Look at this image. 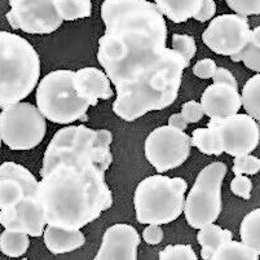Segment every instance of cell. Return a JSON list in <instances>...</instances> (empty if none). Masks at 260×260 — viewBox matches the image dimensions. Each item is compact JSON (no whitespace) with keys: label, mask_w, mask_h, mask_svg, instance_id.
Instances as JSON below:
<instances>
[{"label":"cell","mask_w":260,"mask_h":260,"mask_svg":"<svg viewBox=\"0 0 260 260\" xmlns=\"http://www.w3.org/2000/svg\"><path fill=\"white\" fill-rule=\"evenodd\" d=\"M98 60L115 87L113 112L132 122L176 101L190 65L166 46L167 25L148 0H104Z\"/></svg>","instance_id":"obj_1"},{"label":"cell","mask_w":260,"mask_h":260,"mask_svg":"<svg viewBox=\"0 0 260 260\" xmlns=\"http://www.w3.org/2000/svg\"><path fill=\"white\" fill-rule=\"evenodd\" d=\"M112 143L109 129L84 124L54 134L44 153L38 190L47 224L80 229L113 206V193L105 181L113 163Z\"/></svg>","instance_id":"obj_2"},{"label":"cell","mask_w":260,"mask_h":260,"mask_svg":"<svg viewBox=\"0 0 260 260\" xmlns=\"http://www.w3.org/2000/svg\"><path fill=\"white\" fill-rule=\"evenodd\" d=\"M40 78V57L29 40L0 31V109L21 103Z\"/></svg>","instance_id":"obj_3"},{"label":"cell","mask_w":260,"mask_h":260,"mask_svg":"<svg viewBox=\"0 0 260 260\" xmlns=\"http://www.w3.org/2000/svg\"><path fill=\"white\" fill-rule=\"evenodd\" d=\"M186 188L183 177L160 174L145 177L136 186L134 197L139 223L163 225L176 220L184 212Z\"/></svg>","instance_id":"obj_4"},{"label":"cell","mask_w":260,"mask_h":260,"mask_svg":"<svg viewBox=\"0 0 260 260\" xmlns=\"http://www.w3.org/2000/svg\"><path fill=\"white\" fill-rule=\"evenodd\" d=\"M35 100L44 118L56 124H72L77 120L88 119L89 104L78 96L72 70H54L47 74L38 83Z\"/></svg>","instance_id":"obj_5"},{"label":"cell","mask_w":260,"mask_h":260,"mask_svg":"<svg viewBox=\"0 0 260 260\" xmlns=\"http://www.w3.org/2000/svg\"><path fill=\"white\" fill-rule=\"evenodd\" d=\"M226 171L225 163L212 162L198 174L184 206L185 220L191 228H203L215 223L220 216L221 185Z\"/></svg>","instance_id":"obj_6"},{"label":"cell","mask_w":260,"mask_h":260,"mask_svg":"<svg viewBox=\"0 0 260 260\" xmlns=\"http://www.w3.org/2000/svg\"><path fill=\"white\" fill-rule=\"evenodd\" d=\"M46 132V118L32 104H13L0 113V139L11 150L37 148Z\"/></svg>","instance_id":"obj_7"},{"label":"cell","mask_w":260,"mask_h":260,"mask_svg":"<svg viewBox=\"0 0 260 260\" xmlns=\"http://www.w3.org/2000/svg\"><path fill=\"white\" fill-rule=\"evenodd\" d=\"M190 136L169 124L150 132L144 146L146 159L158 174L180 167L190 155Z\"/></svg>","instance_id":"obj_8"},{"label":"cell","mask_w":260,"mask_h":260,"mask_svg":"<svg viewBox=\"0 0 260 260\" xmlns=\"http://www.w3.org/2000/svg\"><path fill=\"white\" fill-rule=\"evenodd\" d=\"M6 15L13 30L27 34H52L62 25L56 0H9Z\"/></svg>","instance_id":"obj_9"},{"label":"cell","mask_w":260,"mask_h":260,"mask_svg":"<svg viewBox=\"0 0 260 260\" xmlns=\"http://www.w3.org/2000/svg\"><path fill=\"white\" fill-rule=\"evenodd\" d=\"M250 23L247 17L240 15H221L210 21L203 31L202 40L214 53L233 56L245 48L249 42Z\"/></svg>","instance_id":"obj_10"},{"label":"cell","mask_w":260,"mask_h":260,"mask_svg":"<svg viewBox=\"0 0 260 260\" xmlns=\"http://www.w3.org/2000/svg\"><path fill=\"white\" fill-rule=\"evenodd\" d=\"M207 124L216 127L223 152L228 155L250 154L259 145L260 126L249 114H235L220 120L210 119Z\"/></svg>","instance_id":"obj_11"},{"label":"cell","mask_w":260,"mask_h":260,"mask_svg":"<svg viewBox=\"0 0 260 260\" xmlns=\"http://www.w3.org/2000/svg\"><path fill=\"white\" fill-rule=\"evenodd\" d=\"M39 181L34 175L15 162L0 165V210L15 207L30 196H37Z\"/></svg>","instance_id":"obj_12"},{"label":"cell","mask_w":260,"mask_h":260,"mask_svg":"<svg viewBox=\"0 0 260 260\" xmlns=\"http://www.w3.org/2000/svg\"><path fill=\"white\" fill-rule=\"evenodd\" d=\"M0 224L9 231L26 233L29 237H42L47 221L38 194L23 198L15 207L0 210Z\"/></svg>","instance_id":"obj_13"},{"label":"cell","mask_w":260,"mask_h":260,"mask_svg":"<svg viewBox=\"0 0 260 260\" xmlns=\"http://www.w3.org/2000/svg\"><path fill=\"white\" fill-rule=\"evenodd\" d=\"M140 235L128 224H114L105 231L94 260H138Z\"/></svg>","instance_id":"obj_14"},{"label":"cell","mask_w":260,"mask_h":260,"mask_svg":"<svg viewBox=\"0 0 260 260\" xmlns=\"http://www.w3.org/2000/svg\"><path fill=\"white\" fill-rule=\"evenodd\" d=\"M201 105L205 115L215 120L238 114L242 108L238 89L223 83H212L207 87L201 98Z\"/></svg>","instance_id":"obj_15"},{"label":"cell","mask_w":260,"mask_h":260,"mask_svg":"<svg viewBox=\"0 0 260 260\" xmlns=\"http://www.w3.org/2000/svg\"><path fill=\"white\" fill-rule=\"evenodd\" d=\"M108 75L96 68H83L74 73V88L78 96L87 101L89 106H96L99 100H109L114 96Z\"/></svg>","instance_id":"obj_16"},{"label":"cell","mask_w":260,"mask_h":260,"mask_svg":"<svg viewBox=\"0 0 260 260\" xmlns=\"http://www.w3.org/2000/svg\"><path fill=\"white\" fill-rule=\"evenodd\" d=\"M43 238L46 247L54 255L72 252L86 243V237L80 229H63L49 224L44 229Z\"/></svg>","instance_id":"obj_17"},{"label":"cell","mask_w":260,"mask_h":260,"mask_svg":"<svg viewBox=\"0 0 260 260\" xmlns=\"http://www.w3.org/2000/svg\"><path fill=\"white\" fill-rule=\"evenodd\" d=\"M155 6L163 16L175 23L194 18L203 6V0H155Z\"/></svg>","instance_id":"obj_18"},{"label":"cell","mask_w":260,"mask_h":260,"mask_svg":"<svg viewBox=\"0 0 260 260\" xmlns=\"http://www.w3.org/2000/svg\"><path fill=\"white\" fill-rule=\"evenodd\" d=\"M233 238V233L229 229H223L221 226L215 225L214 223L200 229L197 241L201 245V257L203 260H210L212 255L220 249L224 243L229 242Z\"/></svg>","instance_id":"obj_19"},{"label":"cell","mask_w":260,"mask_h":260,"mask_svg":"<svg viewBox=\"0 0 260 260\" xmlns=\"http://www.w3.org/2000/svg\"><path fill=\"white\" fill-rule=\"evenodd\" d=\"M190 141L191 146H196L203 154L221 155L224 153L216 127L211 124H207V128L194 129L191 132Z\"/></svg>","instance_id":"obj_20"},{"label":"cell","mask_w":260,"mask_h":260,"mask_svg":"<svg viewBox=\"0 0 260 260\" xmlns=\"http://www.w3.org/2000/svg\"><path fill=\"white\" fill-rule=\"evenodd\" d=\"M233 62H243L249 70L260 73V26L250 31L249 42L237 54L231 56Z\"/></svg>","instance_id":"obj_21"},{"label":"cell","mask_w":260,"mask_h":260,"mask_svg":"<svg viewBox=\"0 0 260 260\" xmlns=\"http://www.w3.org/2000/svg\"><path fill=\"white\" fill-rule=\"evenodd\" d=\"M241 242L260 255V209L252 210L243 217L240 226Z\"/></svg>","instance_id":"obj_22"},{"label":"cell","mask_w":260,"mask_h":260,"mask_svg":"<svg viewBox=\"0 0 260 260\" xmlns=\"http://www.w3.org/2000/svg\"><path fill=\"white\" fill-rule=\"evenodd\" d=\"M241 103L246 114L254 118L260 126V73L245 83L241 92Z\"/></svg>","instance_id":"obj_23"},{"label":"cell","mask_w":260,"mask_h":260,"mask_svg":"<svg viewBox=\"0 0 260 260\" xmlns=\"http://www.w3.org/2000/svg\"><path fill=\"white\" fill-rule=\"evenodd\" d=\"M30 246V237L26 233L6 231L0 235V251L9 257H21L26 254Z\"/></svg>","instance_id":"obj_24"},{"label":"cell","mask_w":260,"mask_h":260,"mask_svg":"<svg viewBox=\"0 0 260 260\" xmlns=\"http://www.w3.org/2000/svg\"><path fill=\"white\" fill-rule=\"evenodd\" d=\"M56 6L63 21L87 18L92 13L91 0H56Z\"/></svg>","instance_id":"obj_25"},{"label":"cell","mask_w":260,"mask_h":260,"mask_svg":"<svg viewBox=\"0 0 260 260\" xmlns=\"http://www.w3.org/2000/svg\"><path fill=\"white\" fill-rule=\"evenodd\" d=\"M210 260H259V255L242 242L232 240L217 249Z\"/></svg>","instance_id":"obj_26"},{"label":"cell","mask_w":260,"mask_h":260,"mask_svg":"<svg viewBox=\"0 0 260 260\" xmlns=\"http://www.w3.org/2000/svg\"><path fill=\"white\" fill-rule=\"evenodd\" d=\"M172 49L183 56L188 62L196 56L197 52V44L194 38L185 34H174L172 35Z\"/></svg>","instance_id":"obj_27"},{"label":"cell","mask_w":260,"mask_h":260,"mask_svg":"<svg viewBox=\"0 0 260 260\" xmlns=\"http://www.w3.org/2000/svg\"><path fill=\"white\" fill-rule=\"evenodd\" d=\"M232 171L235 172V175H249V176H254V175L259 174L260 171V158H256L250 154L237 155L233 159Z\"/></svg>","instance_id":"obj_28"},{"label":"cell","mask_w":260,"mask_h":260,"mask_svg":"<svg viewBox=\"0 0 260 260\" xmlns=\"http://www.w3.org/2000/svg\"><path fill=\"white\" fill-rule=\"evenodd\" d=\"M159 260H198L190 245H169L159 252Z\"/></svg>","instance_id":"obj_29"},{"label":"cell","mask_w":260,"mask_h":260,"mask_svg":"<svg viewBox=\"0 0 260 260\" xmlns=\"http://www.w3.org/2000/svg\"><path fill=\"white\" fill-rule=\"evenodd\" d=\"M225 3L236 15L243 17L260 15V0H225Z\"/></svg>","instance_id":"obj_30"},{"label":"cell","mask_w":260,"mask_h":260,"mask_svg":"<svg viewBox=\"0 0 260 260\" xmlns=\"http://www.w3.org/2000/svg\"><path fill=\"white\" fill-rule=\"evenodd\" d=\"M231 190L233 194L243 198V200H250L251 198L252 181L249 176L243 175H236V177L231 181Z\"/></svg>","instance_id":"obj_31"},{"label":"cell","mask_w":260,"mask_h":260,"mask_svg":"<svg viewBox=\"0 0 260 260\" xmlns=\"http://www.w3.org/2000/svg\"><path fill=\"white\" fill-rule=\"evenodd\" d=\"M181 114H183L184 118L188 120V123H197L202 119L203 115H205V112H203L201 103L190 100L188 101V103L183 104Z\"/></svg>","instance_id":"obj_32"},{"label":"cell","mask_w":260,"mask_h":260,"mask_svg":"<svg viewBox=\"0 0 260 260\" xmlns=\"http://www.w3.org/2000/svg\"><path fill=\"white\" fill-rule=\"evenodd\" d=\"M216 62L212 58H202L193 66V74L200 79H210L216 72Z\"/></svg>","instance_id":"obj_33"},{"label":"cell","mask_w":260,"mask_h":260,"mask_svg":"<svg viewBox=\"0 0 260 260\" xmlns=\"http://www.w3.org/2000/svg\"><path fill=\"white\" fill-rule=\"evenodd\" d=\"M165 232L160 228V225L155 224H149L143 232V238L148 245H159L163 240Z\"/></svg>","instance_id":"obj_34"},{"label":"cell","mask_w":260,"mask_h":260,"mask_svg":"<svg viewBox=\"0 0 260 260\" xmlns=\"http://www.w3.org/2000/svg\"><path fill=\"white\" fill-rule=\"evenodd\" d=\"M215 12H216V3L214 0H203V6L201 11L198 12V15L196 16L194 20L198 22H206L214 17Z\"/></svg>","instance_id":"obj_35"},{"label":"cell","mask_w":260,"mask_h":260,"mask_svg":"<svg viewBox=\"0 0 260 260\" xmlns=\"http://www.w3.org/2000/svg\"><path fill=\"white\" fill-rule=\"evenodd\" d=\"M212 80H214V83L229 84V86L237 88V80L225 68H216V72H215L214 77H212Z\"/></svg>","instance_id":"obj_36"},{"label":"cell","mask_w":260,"mask_h":260,"mask_svg":"<svg viewBox=\"0 0 260 260\" xmlns=\"http://www.w3.org/2000/svg\"><path fill=\"white\" fill-rule=\"evenodd\" d=\"M188 124V120L184 118V115L181 113H179V114H172L169 118V126L174 127L176 129H180V131H185Z\"/></svg>","instance_id":"obj_37"},{"label":"cell","mask_w":260,"mask_h":260,"mask_svg":"<svg viewBox=\"0 0 260 260\" xmlns=\"http://www.w3.org/2000/svg\"><path fill=\"white\" fill-rule=\"evenodd\" d=\"M0 146H2V139H0Z\"/></svg>","instance_id":"obj_38"},{"label":"cell","mask_w":260,"mask_h":260,"mask_svg":"<svg viewBox=\"0 0 260 260\" xmlns=\"http://www.w3.org/2000/svg\"><path fill=\"white\" fill-rule=\"evenodd\" d=\"M21 260H27V259H21Z\"/></svg>","instance_id":"obj_39"}]
</instances>
